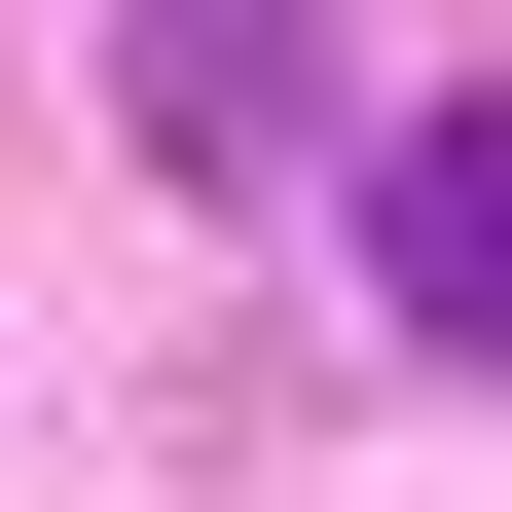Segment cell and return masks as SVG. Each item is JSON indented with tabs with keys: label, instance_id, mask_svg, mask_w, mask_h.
I'll return each mask as SVG.
<instances>
[{
	"label": "cell",
	"instance_id": "6da1fadb",
	"mask_svg": "<svg viewBox=\"0 0 512 512\" xmlns=\"http://www.w3.org/2000/svg\"><path fill=\"white\" fill-rule=\"evenodd\" d=\"M366 256H403V330H476V366H512V74H476V110H403Z\"/></svg>",
	"mask_w": 512,
	"mask_h": 512
}]
</instances>
